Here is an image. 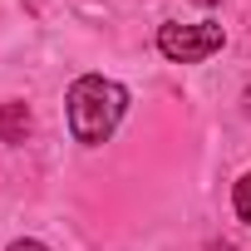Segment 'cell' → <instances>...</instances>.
Masks as SVG:
<instances>
[{
  "mask_svg": "<svg viewBox=\"0 0 251 251\" xmlns=\"http://www.w3.org/2000/svg\"><path fill=\"white\" fill-rule=\"evenodd\" d=\"M69 133L74 143L84 148H99L113 138L118 118L128 113V89H123L118 79H103V74H84L69 84Z\"/></svg>",
  "mask_w": 251,
  "mask_h": 251,
  "instance_id": "cell-1",
  "label": "cell"
},
{
  "mask_svg": "<svg viewBox=\"0 0 251 251\" xmlns=\"http://www.w3.org/2000/svg\"><path fill=\"white\" fill-rule=\"evenodd\" d=\"M226 45V35H222V25H212V20H202V25H163L158 30V50H163V59H173V64H202L207 54H217Z\"/></svg>",
  "mask_w": 251,
  "mask_h": 251,
  "instance_id": "cell-2",
  "label": "cell"
},
{
  "mask_svg": "<svg viewBox=\"0 0 251 251\" xmlns=\"http://www.w3.org/2000/svg\"><path fill=\"white\" fill-rule=\"evenodd\" d=\"M30 108L20 103V99H10V103H0V143H25L30 138Z\"/></svg>",
  "mask_w": 251,
  "mask_h": 251,
  "instance_id": "cell-3",
  "label": "cell"
},
{
  "mask_svg": "<svg viewBox=\"0 0 251 251\" xmlns=\"http://www.w3.org/2000/svg\"><path fill=\"white\" fill-rule=\"evenodd\" d=\"M231 202H236V217L241 222H251V173L236 182V192H231Z\"/></svg>",
  "mask_w": 251,
  "mask_h": 251,
  "instance_id": "cell-4",
  "label": "cell"
},
{
  "mask_svg": "<svg viewBox=\"0 0 251 251\" xmlns=\"http://www.w3.org/2000/svg\"><path fill=\"white\" fill-rule=\"evenodd\" d=\"M10 251H50V246H45V241H15Z\"/></svg>",
  "mask_w": 251,
  "mask_h": 251,
  "instance_id": "cell-5",
  "label": "cell"
},
{
  "mask_svg": "<svg viewBox=\"0 0 251 251\" xmlns=\"http://www.w3.org/2000/svg\"><path fill=\"white\" fill-rule=\"evenodd\" d=\"M207 251H236V246H207Z\"/></svg>",
  "mask_w": 251,
  "mask_h": 251,
  "instance_id": "cell-6",
  "label": "cell"
},
{
  "mask_svg": "<svg viewBox=\"0 0 251 251\" xmlns=\"http://www.w3.org/2000/svg\"><path fill=\"white\" fill-rule=\"evenodd\" d=\"M197 5H217V0H197Z\"/></svg>",
  "mask_w": 251,
  "mask_h": 251,
  "instance_id": "cell-7",
  "label": "cell"
}]
</instances>
